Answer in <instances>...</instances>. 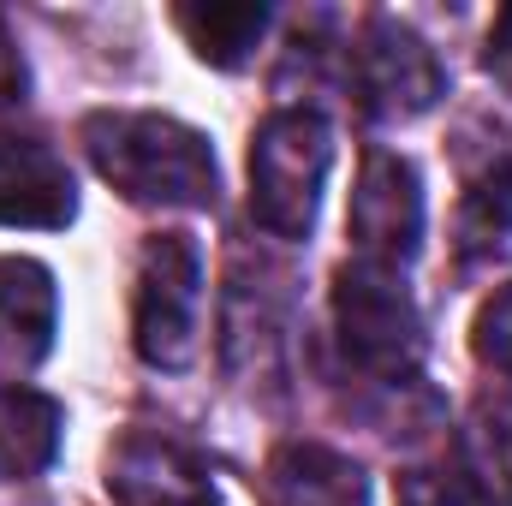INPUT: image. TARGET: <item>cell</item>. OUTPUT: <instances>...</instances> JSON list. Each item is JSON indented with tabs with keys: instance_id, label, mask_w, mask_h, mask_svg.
<instances>
[{
	"instance_id": "11",
	"label": "cell",
	"mask_w": 512,
	"mask_h": 506,
	"mask_svg": "<svg viewBox=\"0 0 512 506\" xmlns=\"http://www.w3.org/2000/svg\"><path fill=\"white\" fill-rule=\"evenodd\" d=\"M280 286L286 274L262 268L256 262H233V280H227V310H221V352H227V370L233 376H268L274 370V352H280Z\"/></svg>"
},
{
	"instance_id": "14",
	"label": "cell",
	"mask_w": 512,
	"mask_h": 506,
	"mask_svg": "<svg viewBox=\"0 0 512 506\" xmlns=\"http://www.w3.org/2000/svg\"><path fill=\"white\" fill-rule=\"evenodd\" d=\"M274 12L262 0H209V6H173V30L191 42V54L203 66H221V72H239L251 66L262 36H268Z\"/></svg>"
},
{
	"instance_id": "3",
	"label": "cell",
	"mask_w": 512,
	"mask_h": 506,
	"mask_svg": "<svg viewBox=\"0 0 512 506\" xmlns=\"http://www.w3.org/2000/svg\"><path fill=\"white\" fill-rule=\"evenodd\" d=\"M328 167H334V131L316 108L268 114L251 137V221L280 245L310 239Z\"/></svg>"
},
{
	"instance_id": "2",
	"label": "cell",
	"mask_w": 512,
	"mask_h": 506,
	"mask_svg": "<svg viewBox=\"0 0 512 506\" xmlns=\"http://www.w3.org/2000/svg\"><path fill=\"white\" fill-rule=\"evenodd\" d=\"M328 316H334V346H340L352 376H364L370 387H387V393L417 387L423 316H417V298L405 292V274L346 262L334 274Z\"/></svg>"
},
{
	"instance_id": "8",
	"label": "cell",
	"mask_w": 512,
	"mask_h": 506,
	"mask_svg": "<svg viewBox=\"0 0 512 506\" xmlns=\"http://www.w3.org/2000/svg\"><path fill=\"white\" fill-rule=\"evenodd\" d=\"M78 221V179L72 167L42 143L0 131V227L60 233Z\"/></svg>"
},
{
	"instance_id": "12",
	"label": "cell",
	"mask_w": 512,
	"mask_h": 506,
	"mask_svg": "<svg viewBox=\"0 0 512 506\" xmlns=\"http://www.w3.org/2000/svg\"><path fill=\"white\" fill-rule=\"evenodd\" d=\"M262 495L268 506H370V477L322 441H286L262 471Z\"/></svg>"
},
{
	"instance_id": "15",
	"label": "cell",
	"mask_w": 512,
	"mask_h": 506,
	"mask_svg": "<svg viewBox=\"0 0 512 506\" xmlns=\"http://www.w3.org/2000/svg\"><path fill=\"white\" fill-rule=\"evenodd\" d=\"M489 506H512V399H477L447 459Z\"/></svg>"
},
{
	"instance_id": "4",
	"label": "cell",
	"mask_w": 512,
	"mask_h": 506,
	"mask_svg": "<svg viewBox=\"0 0 512 506\" xmlns=\"http://www.w3.org/2000/svg\"><path fill=\"white\" fill-rule=\"evenodd\" d=\"M203 322V251L191 233H155L137 256L131 346L149 370H185L197 358Z\"/></svg>"
},
{
	"instance_id": "18",
	"label": "cell",
	"mask_w": 512,
	"mask_h": 506,
	"mask_svg": "<svg viewBox=\"0 0 512 506\" xmlns=\"http://www.w3.org/2000/svg\"><path fill=\"white\" fill-rule=\"evenodd\" d=\"M483 72L501 84L512 96V6L495 12V24H489V42H483Z\"/></svg>"
},
{
	"instance_id": "16",
	"label": "cell",
	"mask_w": 512,
	"mask_h": 506,
	"mask_svg": "<svg viewBox=\"0 0 512 506\" xmlns=\"http://www.w3.org/2000/svg\"><path fill=\"white\" fill-rule=\"evenodd\" d=\"M393 506H489L453 465H411L393 477Z\"/></svg>"
},
{
	"instance_id": "17",
	"label": "cell",
	"mask_w": 512,
	"mask_h": 506,
	"mask_svg": "<svg viewBox=\"0 0 512 506\" xmlns=\"http://www.w3.org/2000/svg\"><path fill=\"white\" fill-rule=\"evenodd\" d=\"M471 346H477V358H483L495 376L512 381V286L507 292H495V298L477 310V322H471Z\"/></svg>"
},
{
	"instance_id": "5",
	"label": "cell",
	"mask_w": 512,
	"mask_h": 506,
	"mask_svg": "<svg viewBox=\"0 0 512 506\" xmlns=\"http://www.w3.org/2000/svg\"><path fill=\"white\" fill-rule=\"evenodd\" d=\"M346 78L352 96L370 120L405 126L423 120L441 96H447V66L435 60V48L393 12H370L346 48Z\"/></svg>"
},
{
	"instance_id": "13",
	"label": "cell",
	"mask_w": 512,
	"mask_h": 506,
	"mask_svg": "<svg viewBox=\"0 0 512 506\" xmlns=\"http://www.w3.org/2000/svg\"><path fill=\"white\" fill-rule=\"evenodd\" d=\"M60 435H66V411L60 399L24 387V381H0V483H30L60 459Z\"/></svg>"
},
{
	"instance_id": "1",
	"label": "cell",
	"mask_w": 512,
	"mask_h": 506,
	"mask_svg": "<svg viewBox=\"0 0 512 506\" xmlns=\"http://www.w3.org/2000/svg\"><path fill=\"white\" fill-rule=\"evenodd\" d=\"M90 167L143 209H215L221 203V161L215 143L173 114H131L102 108L78 126Z\"/></svg>"
},
{
	"instance_id": "6",
	"label": "cell",
	"mask_w": 512,
	"mask_h": 506,
	"mask_svg": "<svg viewBox=\"0 0 512 506\" xmlns=\"http://www.w3.org/2000/svg\"><path fill=\"white\" fill-rule=\"evenodd\" d=\"M423 221H429V209H423L417 161L393 155V149H370L358 167V185H352V209H346V233H352L358 262L405 274L423 251Z\"/></svg>"
},
{
	"instance_id": "19",
	"label": "cell",
	"mask_w": 512,
	"mask_h": 506,
	"mask_svg": "<svg viewBox=\"0 0 512 506\" xmlns=\"http://www.w3.org/2000/svg\"><path fill=\"white\" fill-rule=\"evenodd\" d=\"M24 96H30V66H24V54H18L12 30L0 18V108H18Z\"/></svg>"
},
{
	"instance_id": "10",
	"label": "cell",
	"mask_w": 512,
	"mask_h": 506,
	"mask_svg": "<svg viewBox=\"0 0 512 506\" xmlns=\"http://www.w3.org/2000/svg\"><path fill=\"white\" fill-rule=\"evenodd\" d=\"M60 292L36 256H0V381L30 376L54 352Z\"/></svg>"
},
{
	"instance_id": "7",
	"label": "cell",
	"mask_w": 512,
	"mask_h": 506,
	"mask_svg": "<svg viewBox=\"0 0 512 506\" xmlns=\"http://www.w3.org/2000/svg\"><path fill=\"white\" fill-rule=\"evenodd\" d=\"M114 506H221L209 465L167 429H126L108 447Z\"/></svg>"
},
{
	"instance_id": "9",
	"label": "cell",
	"mask_w": 512,
	"mask_h": 506,
	"mask_svg": "<svg viewBox=\"0 0 512 506\" xmlns=\"http://www.w3.org/2000/svg\"><path fill=\"white\" fill-rule=\"evenodd\" d=\"M453 233L465 262H512V126H489V137L465 155Z\"/></svg>"
}]
</instances>
